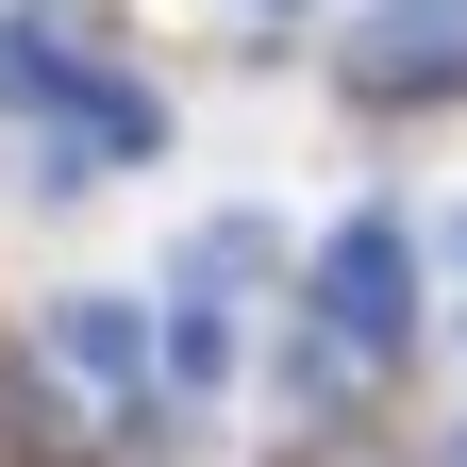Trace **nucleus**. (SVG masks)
Instances as JSON below:
<instances>
[{"label": "nucleus", "mask_w": 467, "mask_h": 467, "mask_svg": "<svg viewBox=\"0 0 467 467\" xmlns=\"http://www.w3.org/2000/svg\"><path fill=\"white\" fill-rule=\"evenodd\" d=\"M167 368L217 384V368H234V317H217V301H184V317H167Z\"/></svg>", "instance_id": "4"}, {"label": "nucleus", "mask_w": 467, "mask_h": 467, "mask_svg": "<svg viewBox=\"0 0 467 467\" xmlns=\"http://www.w3.org/2000/svg\"><path fill=\"white\" fill-rule=\"evenodd\" d=\"M451 251H467V217H451Z\"/></svg>", "instance_id": "5"}, {"label": "nucleus", "mask_w": 467, "mask_h": 467, "mask_svg": "<svg viewBox=\"0 0 467 467\" xmlns=\"http://www.w3.org/2000/svg\"><path fill=\"white\" fill-rule=\"evenodd\" d=\"M334 334H400V234H334Z\"/></svg>", "instance_id": "3"}, {"label": "nucleus", "mask_w": 467, "mask_h": 467, "mask_svg": "<svg viewBox=\"0 0 467 467\" xmlns=\"http://www.w3.org/2000/svg\"><path fill=\"white\" fill-rule=\"evenodd\" d=\"M451 467H467V451H451Z\"/></svg>", "instance_id": "6"}, {"label": "nucleus", "mask_w": 467, "mask_h": 467, "mask_svg": "<svg viewBox=\"0 0 467 467\" xmlns=\"http://www.w3.org/2000/svg\"><path fill=\"white\" fill-rule=\"evenodd\" d=\"M50 368H67V384H100V400H134V368H150V317L117 301V284H84V301H50Z\"/></svg>", "instance_id": "1"}, {"label": "nucleus", "mask_w": 467, "mask_h": 467, "mask_svg": "<svg viewBox=\"0 0 467 467\" xmlns=\"http://www.w3.org/2000/svg\"><path fill=\"white\" fill-rule=\"evenodd\" d=\"M350 67H368V84H451V67H467V0H400V17H368Z\"/></svg>", "instance_id": "2"}]
</instances>
